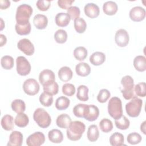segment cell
<instances>
[{
  "mask_svg": "<svg viewBox=\"0 0 146 146\" xmlns=\"http://www.w3.org/2000/svg\"><path fill=\"white\" fill-rule=\"evenodd\" d=\"M86 129L85 124L80 121H71L67 128V138L71 141H77L80 139Z\"/></svg>",
  "mask_w": 146,
  "mask_h": 146,
  "instance_id": "obj_1",
  "label": "cell"
},
{
  "mask_svg": "<svg viewBox=\"0 0 146 146\" xmlns=\"http://www.w3.org/2000/svg\"><path fill=\"white\" fill-rule=\"evenodd\" d=\"M33 11V8L29 5L22 4L19 5L17 7L15 14L17 23L20 25H25L29 23Z\"/></svg>",
  "mask_w": 146,
  "mask_h": 146,
  "instance_id": "obj_2",
  "label": "cell"
},
{
  "mask_svg": "<svg viewBox=\"0 0 146 146\" xmlns=\"http://www.w3.org/2000/svg\"><path fill=\"white\" fill-rule=\"evenodd\" d=\"M108 112L115 120L123 115V108L121 99L118 97L111 98L108 103Z\"/></svg>",
  "mask_w": 146,
  "mask_h": 146,
  "instance_id": "obj_3",
  "label": "cell"
},
{
  "mask_svg": "<svg viewBox=\"0 0 146 146\" xmlns=\"http://www.w3.org/2000/svg\"><path fill=\"white\" fill-rule=\"evenodd\" d=\"M33 119L38 125L42 128L49 127L51 123V119L48 113L43 108H38L33 113Z\"/></svg>",
  "mask_w": 146,
  "mask_h": 146,
  "instance_id": "obj_4",
  "label": "cell"
},
{
  "mask_svg": "<svg viewBox=\"0 0 146 146\" xmlns=\"http://www.w3.org/2000/svg\"><path fill=\"white\" fill-rule=\"evenodd\" d=\"M131 99L125 105V111L129 116L136 117L139 115L141 112L143 100L136 96H133Z\"/></svg>",
  "mask_w": 146,
  "mask_h": 146,
  "instance_id": "obj_5",
  "label": "cell"
},
{
  "mask_svg": "<svg viewBox=\"0 0 146 146\" xmlns=\"http://www.w3.org/2000/svg\"><path fill=\"white\" fill-rule=\"evenodd\" d=\"M121 84L123 89H121V92L126 100H130L134 96V81L133 78L129 75H126L122 78Z\"/></svg>",
  "mask_w": 146,
  "mask_h": 146,
  "instance_id": "obj_6",
  "label": "cell"
},
{
  "mask_svg": "<svg viewBox=\"0 0 146 146\" xmlns=\"http://www.w3.org/2000/svg\"><path fill=\"white\" fill-rule=\"evenodd\" d=\"M16 66L17 73L21 76H26L29 75L31 71V64L24 56H19L17 58Z\"/></svg>",
  "mask_w": 146,
  "mask_h": 146,
  "instance_id": "obj_7",
  "label": "cell"
},
{
  "mask_svg": "<svg viewBox=\"0 0 146 146\" xmlns=\"http://www.w3.org/2000/svg\"><path fill=\"white\" fill-rule=\"evenodd\" d=\"M39 84L38 82L33 78L27 79L23 84V91L29 95H35L39 91Z\"/></svg>",
  "mask_w": 146,
  "mask_h": 146,
  "instance_id": "obj_8",
  "label": "cell"
},
{
  "mask_svg": "<svg viewBox=\"0 0 146 146\" xmlns=\"http://www.w3.org/2000/svg\"><path fill=\"white\" fill-rule=\"evenodd\" d=\"M45 141L44 135L40 132H36L29 135L26 139V144L29 146H39Z\"/></svg>",
  "mask_w": 146,
  "mask_h": 146,
  "instance_id": "obj_9",
  "label": "cell"
},
{
  "mask_svg": "<svg viewBox=\"0 0 146 146\" xmlns=\"http://www.w3.org/2000/svg\"><path fill=\"white\" fill-rule=\"evenodd\" d=\"M17 47L25 55L31 56L34 53L35 48L31 42L26 38L21 39L17 43Z\"/></svg>",
  "mask_w": 146,
  "mask_h": 146,
  "instance_id": "obj_10",
  "label": "cell"
},
{
  "mask_svg": "<svg viewBox=\"0 0 146 146\" xmlns=\"http://www.w3.org/2000/svg\"><path fill=\"white\" fill-rule=\"evenodd\" d=\"M129 36L128 32L123 29L118 30L115 35V41L120 47H125L129 43Z\"/></svg>",
  "mask_w": 146,
  "mask_h": 146,
  "instance_id": "obj_11",
  "label": "cell"
},
{
  "mask_svg": "<svg viewBox=\"0 0 146 146\" xmlns=\"http://www.w3.org/2000/svg\"><path fill=\"white\" fill-rule=\"evenodd\" d=\"M55 80V75L54 72L48 69H45L42 71L39 75V80L43 86L48 85Z\"/></svg>",
  "mask_w": 146,
  "mask_h": 146,
  "instance_id": "obj_12",
  "label": "cell"
},
{
  "mask_svg": "<svg viewBox=\"0 0 146 146\" xmlns=\"http://www.w3.org/2000/svg\"><path fill=\"white\" fill-rule=\"evenodd\" d=\"M99 115V110L95 105L91 104L86 106L83 118L89 121H94L96 120Z\"/></svg>",
  "mask_w": 146,
  "mask_h": 146,
  "instance_id": "obj_13",
  "label": "cell"
},
{
  "mask_svg": "<svg viewBox=\"0 0 146 146\" xmlns=\"http://www.w3.org/2000/svg\"><path fill=\"white\" fill-rule=\"evenodd\" d=\"M145 10L140 6H135L131 9L129 15L131 19L134 22H140L145 17Z\"/></svg>",
  "mask_w": 146,
  "mask_h": 146,
  "instance_id": "obj_14",
  "label": "cell"
},
{
  "mask_svg": "<svg viewBox=\"0 0 146 146\" xmlns=\"http://www.w3.org/2000/svg\"><path fill=\"white\" fill-rule=\"evenodd\" d=\"M23 135L17 131H13L9 136V140L7 144V146H21L23 143Z\"/></svg>",
  "mask_w": 146,
  "mask_h": 146,
  "instance_id": "obj_15",
  "label": "cell"
},
{
  "mask_svg": "<svg viewBox=\"0 0 146 146\" xmlns=\"http://www.w3.org/2000/svg\"><path fill=\"white\" fill-rule=\"evenodd\" d=\"M84 11L86 15L92 19L98 17L100 14L99 7L94 3L86 4L84 6Z\"/></svg>",
  "mask_w": 146,
  "mask_h": 146,
  "instance_id": "obj_16",
  "label": "cell"
},
{
  "mask_svg": "<svg viewBox=\"0 0 146 146\" xmlns=\"http://www.w3.org/2000/svg\"><path fill=\"white\" fill-rule=\"evenodd\" d=\"M33 23L37 29L43 30L46 29L48 24L47 17L43 14H36L33 18Z\"/></svg>",
  "mask_w": 146,
  "mask_h": 146,
  "instance_id": "obj_17",
  "label": "cell"
},
{
  "mask_svg": "<svg viewBox=\"0 0 146 146\" xmlns=\"http://www.w3.org/2000/svg\"><path fill=\"white\" fill-rule=\"evenodd\" d=\"M55 23L57 26L64 27L67 26L71 20L70 15L66 13H58L55 16Z\"/></svg>",
  "mask_w": 146,
  "mask_h": 146,
  "instance_id": "obj_18",
  "label": "cell"
},
{
  "mask_svg": "<svg viewBox=\"0 0 146 146\" xmlns=\"http://www.w3.org/2000/svg\"><path fill=\"white\" fill-rule=\"evenodd\" d=\"M73 76V72L71 69L67 67L64 66L61 67L58 71V76L60 80L67 82L70 80Z\"/></svg>",
  "mask_w": 146,
  "mask_h": 146,
  "instance_id": "obj_19",
  "label": "cell"
},
{
  "mask_svg": "<svg viewBox=\"0 0 146 146\" xmlns=\"http://www.w3.org/2000/svg\"><path fill=\"white\" fill-rule=\"evenodd\" d=\"M106 60V55L102 52L96 51L92 54L90 57V62L94 66L102 65Z\"/></svg>",
  "mask_w": 146,
  "mask_h": 146,
  "instance_id": "obj_20",
  "label": "cell"
},
{
  "mask_svg": "<svg viewBox=\"0 0 146 146\" xmlns=\"http://www.w3.org/2000/svg\"><path fill=\"white\" fill-rule=\"evenodd\" d=\"M75 71L78 75L87 76L91 72V67L88 64L84 62L79 63L75 67Z\"/></svg>",
  "mask_w": 146,
  "mask_h": 146,
  "instance_id": "obj_21",
  "label": "cell"
},
{
  "mask_svg": "<svg viewBox=\"0 0 146 146\" xmlns=\"http://www.w3.org/2000/svg\"><path fill=\"white\" fill-rule=\"evenodd\" d=\"M117 5L113 1H107L103 4V12L107 15H113L117 11Z\"/></svg>",
  "mask_w": 146,
  "mask_h": 146,
  "instance_id": "obj_22",
  "label": "cell"
},
{
  "mask_svg": "<svg viewBox=\"0 0 146 146\" xmlns=\"http://www.w3.org/2000/svg\"><path fill=\"white\" fill-rule=\"evenodd\" d=\"M71 122L70 116L66 113H62L59 115L56 120V125L61 128H67Z\"/></svg>",
  "mask_w": 146,
  "mask_h": 146,
  "instance_id": "obj_23",
  "label": "cell"
},
{
  "mask_svg": "<svg viewBox=\"0 0 146 146\" xmlns=\"http://www.w3.org/2000/svg\"><path fill=\"white\" fill-rule=\"evenodd\" d=\"M49 140L53 143H60L63 140L62 132L58 129H52L48 133Z\"/></svg>",
  "mask_w": 146,
  "mask_h": 146,
  "instance_id": "obj_24",
  "label": "cell"
},
{
  "mask_svg": "<svg viewBox=\"0 0 146 146\" xmlns=\"http://www.w3.org/2000/svg\"><path fill=\"white\" fill-rule=\"evenodd\" d=\"M133 64L135 68L139 72H144L146 70V58L143 55L136 56Z\"/></svg>",
  "mask_w": 146,
  "mask_h": 146,
  "instance_id": "obj_25",
  "label": "cell"
},
{
  "mask_svg": "<svg viewBox=\"0 0 146 146\" xmlns=\"http://www.w3.org/2000/svg\"><path fill=\"white\" fill-rule=\"evenodd\" d=\"M1 125L3 129L6 131H11L14 127V118L10 115H4L1 119Z\"/></svg>",
  "mask_w": 146,
  "mask_h": 146,
  "instance_id": "obj_26",
  "label": "cell"
},
{
  "mask_svg": "<svg viewBox=\"0 0 146 146\" xmlns=\"http://www.w3.org/2000/svg\"><path fill=\"white\" fill-rule=\"evenodd\" d=\"M87 136L90 141H96L99 137V131L97 125L95 124L90 125L88 128Z\"/></svg>",
  "mask_w": 146,
  "mask_h": 146,
  "instance_id": "obj_27",
  "label": "cell"
},
{
  "mask_svg": "<svg viewBox=\"0 0 146 146\" xmlns=\"http://www.w3.org/2000/svg\"><path fill=\"white\" fill-rule=\"evenodd\" d=\"M29 122V119L28 116L23 112L18 113L15 117L14 123L19 127H26Z\"/></svg>",
  "mask_w": 146,
  "mask_h": 146,
  "instance_id": "obj_28",
  "label": "cell"
},
{
  "mask_svg": "<svg viewBox=\"0 0 146 146\" xmlns=\"http://www.w3.org/2000/svg\"><path fill=\"white\" fill-rule=\"evenodd\" d=\"M124 138L123 134L115 132L110 137V144L112 146H120L124 144Z\"/></svg>",
  "mask_w": 146,
  "mask_h": 146,
  "instance_id": "obj_29",
  "label": "cell"
},
{
  "mask_svg": "<svg viewBox=\"0 0 146 146\" xmlns=\"http://www.w3.org/2000/svg\"><path fill=\"white\" fill-rule=\"evenodd\" d=\"M88 88L84 85H80L78 87L76 98L80 101L86 102L88 100Z\"/></svg>",
  "mask_w": 146,
  "mask_h": 146,
  "instance_id": "obj_30",
  "label": "cell"
},
{
  "mask_svg": "<svg viewBox=\"0 0 146 146\" xmlns=\"http://www.w3.org/2000/svg\"><path fill=\"white\" fill-rule=\"evenodd\" d=\"M70 100L66 96H60L56 100L55 107L57 110L62 111L66 110L70 106Z\"/></svg>",
  "mask_w": 146,
  "mask_h": 146,
  "instance_id": "obj_31",
  "label": "cell"
},
{
  "mask_svg": "<svg viewBox=\"0 0 146 146\" xmlns=\"http://www.w3.org/2000/svg\"><path fill=\"white\" fill-rule=\"evenodd\" d=\"M12 110L17 113L23 112L26 110L25 103L21 99H15L11 103Z\"/></svg>",
  "mask_w": 146,
  "mask_h": 146,
  "instance_id": "obj_32",
  "label": "cell"
},
{
  "mask_svg": "<svg viewBox=\"0 0 146 146\" xmlns=\"http://www.w3.org/2000/svg\"><path fill=\"white\" fill-rule=\"evenodd\" d=\"M87 49L82 46L76 47L74 50V56L75 58L79 61L84 60L87 56Z\"/></svg>",
  "mask_w": 146,
  "mask_h": 146,
  "instance_id": "obj_33",
  "label": "cell"
},
{
  "mask_svg": "<svg viewBox=\"0 0 146 146\" xmlns=\"http://www.w3.org/2000/svg\"><path fill=\"white\" fill-rule=\"evenodd\" d=\"M115 123L117 128L121 130H125L128 129L130 125L129 120L124 115H122L120 118L116 119L115 121Z\"/></svg>",
  "mask_w": 146,
  "mask_h": 146,
  "instance_id": "obj_34",
  "label": "cell"
},
{
  "mask_svg": "<svg viewBox=\"0 0 146 146\" xmlns=\"http://www.w3.org/2000/svg\"><path fill=\"white\" fill-rule=\"evenodd\" d=\"M74 28L78 33H83L87 27V23L84 19L82 18H78L74 20Z\"/></svg>",
  "mask_w": 146,
  "mask_h": 146,
  "instance_id": "obj_35",
  "label": "cell"
},
{
  "mask_svg": "<svg viewBox=\"0 0 146 146\" xmlns=\"http://www.w3.org/2000/svg\"><path fill=\"white\" fill-rule=\"evenodd\" d=\"M39 100L42 105L47 107L51 106L53 103L52 95L45 92H43L40 94Z\"/></svg>",
  "mask_w": 146,
  "mask_h": 146,
  "instance_id": "obj_36",
  "label": "cell"
},
{
  "mask_svg": "<svg viewBox=\"0 0 146 146\" xmlns=\"http://www.w3.org/2000/svg\"><path fill=\"white\" fill-rule=\"evenodd\" d=\"M1 64L3 68L5 70H11L14 66V59L11 56L5 55L1 58Z\"/></svg>",
  "mask_w": 146,
  "mask_h": 146,
  "instance_id": "obj_37",
  "label": "cell"
},
{
  "mask_svg": "<svg viewBox=\"0 0 146 146\" xmlns=\"http://www.w3.org/2000/svg\"><path fill=\"white\" fill-rule=\"evenodd\" d=\"M15 29L18 35H26L30 33L31 30V26L30 22L25 25H20L16 23Z\"/></svg>",
  "mask_w": 146,
  "mask_h": 146,
  "instance_id": "obj_38",
  "label": "cell"
},
{
  "mask_svg": "<svg viewBox=\"0 0 146 146\" xmlns=\"http://www.w3.org/2000/svg\"><path fill=\"white\" fill-rule=\"evenodd\" d=\"M99 127L101 131L104 133H108L113 129L112 122L108 119H103L99 123Z\"/></svg>",
  "mask_w": 146,
  "mask_h": 146,
  "instance_id": "obj_39",
  "label": "cell"
},
{
  "mask_svg": "<svg viewBox=\"0 0 146 146\" xmlns=\"http://www.w3.org/2000/svg\"><path fill=\"white\" fill-rule=\"evenodd\" d=\"M54 39L56 43L63 44L67 39V33L63 29L58 30L54 34Z\"/></svg>",
  "mask_w": 146,
  "mask_h": 146,
  "instance_id": "obj_40",
  "label": "cell"
},
{
  "mask_svg": "<svg viewBox=\"0 0 146 146\" xmlns=\"http://www.w3.org/2000/svg\"><path fill=\"white\" fill-rule=\"evenodd\" d=\"M43 91L44 92L51 95H56L59 91L58 84L55 81L48 85L43 86Z\"/></svg>",
  "mask_w": 146,
  "mask_h": 146,
  "instance_id": "obj_41",
  "label": "cell"
},
{
  "mask_svg": "<svg viewBox=\"0 0 146 146\" xmlns=\"http://www.w3.org/2000/svg\"><path fill=\"white\" fill-rule=\"evenodd\" d=\"M127 140L129 144L135 145L140 143L141 141L142 137L139 133L137 132H132L127 136Z\"/></svg>",
  "mask_w": 146,
  "mask_h": 146,
  "instance_id": "obj_42",
  "label": "cell"
},
{
  "mask_svg": "<svg viewBox=\"0 0 146 146\" xmlns=\"http://www.w3.org/2000/svg\"><path fill=\"white\" fill-rule=\"evenodd\" d=\"M62 92L64 95L72 96L75 93V87L71 83H66L62 86Z\"/></svg>",
  "mask_w": 146,
  "mask_h": 146,
  "instance_id": "obj_43",
  "label": "cell"
},
{
  "mask_svg": "<svg viewBox=\"0 0 146 146\" xmlns=\"http://www.w3.org/2000/svg\"><path fill=\"white\" fill-rule=\"evenodd\" d=\"M110 92L108 90L102 89L99 91L97 96V100L99 103H104L107 101V100L110 98Z\"/></svg>",
  "mask_w": 146,
  "mask_h": 146,
  "instance_id": "obj_44",
  "label": "cell"
},
{
  "mask_svg": "<svg viewBox=\"0 0 146 146\" xmlns=\"http://www.w3.org/2000/svg\"><path fill=\"white\" fill-rule=\"evenodd\" d=\"M134 91L137 96L140 97H145L146 95L145 83L141 82L137 84L134 87Z\"/></svg>",
  "mask_w": 146,
  "mask_h": 146,
  "instance_id": "obj_45",
  "label": "cell"
},
{
  "mask_svg": "<svg viewBox=\"0 0 146 146\" xmlns=\"http://www.w3.org/2000/svg\"><path fill=\"white\" fill-rule=\"evenodd\" d=\"M87 104H78L73 108V113L76 117H83L84 113Z\"/></svg>",
  "mask_w": 146,
  "mask_h": 146,
  "instance_id": "obj_46",
  "label": "cell"
},
{
  "mask_svg": "<svg viewBox=\"0 0 146 146\" xmlns=\"http://www.w3.org/2000/svg\"><path fill=\"white\" fill-rule=\"evenodd\" d=\"M67 14L70 15L71 19L75 20L79 17L80 11L79 7L76 6H71L67 10Z\"/></svg>",
  "mask_w": 146,
  "mask_h": 146,
  "instance_id": "obj_47",
  "label": "cell"
},
{
  "mask_svg": "<svg viewBox=\"0 0 146 146\" xmlns=\"http://www.w3.org/2000/svg\"><path fill=\"white\" fill-rule=\"evenodd\" d=\"M36 5L40 11H46L50 7L51 1L48 0H39L36 2Z\"/></svg>",
  "mask_w": 146,
  "mask_h": 146,
  "instance_id": "obj_48",
  "label": "cell"
},
{
  "mask_svg": "<svg viewBox=\"0 0 146 146\" xmlns=\"http://www.w3.org/2000/svg\"><path fill=\"white\" fill-rule=\"evenodd\" d=\"M74 2V0H58V5L59 7L64 10H67Z\"/></svg>",
  "mask_w": 146,
  "mask_h": 146,
  "instance_id": "obj_49",
  "label": "cell"
},
{
  "mask_svg": "<svg viewBox=\"0 0 146 146\" xmlns=\"http://www.w3.org/2000/svg\"><path fill=\"white\" fill-rule=\"evenodd\" d=\"M10 6V2L7 0H0V7L1 10H5Z\"/></svg>",
  "mask_w": 146,
  "mask_h": 146,
  "instance_id": "obj_50",
  "label": "cell"
},
{
  "mask_svg": "<svg viewBox=\"0 0 146 146\" xmlns=\"http://www.w3.org/2000/svg\"><path fill=\"white\" fill-rule=\"evenodd\" d=\"M0 38H1V47H2L3 45H5L6 42H7V38L6 37V36L3 34H1L0 35Z\"/></svg>",
  "mask_w": 146,
  "mask_h": 146,
  "instance_id": "obj_51",
  "label": "cell"
},
{
  "mask_svg": "<svg viewBox=\"0 0 146 146\" xmlns=\"http://www.w3.org/2000/svg\"><path fill=\"white\" fill-rule=\"evenodd\" d=\"M145 124H146V121H144L142 123V124H141V125H140V130H141V131L144 135L146 134V131H145L146 125H145Z\"/></svg>",
  "mask_w": 146,
  "mask_h": 146,
  "instance_id": "obj_52",
  "label": "cell"
},
{
  "mask_svg": "<svg viewBox=\"0 0 146 146\" xmlns=\"http://www.w3.org/2000/svg\"><path fill=\"white\" fill-rule=\"evenodd\" d=\"M1 30H2L4 28V27L3 26V21L2 18H1Z\"/></svg>",
  "mask_w": 146,
  "mask_h": 146,
  "instance_id": "obj_53",
  "label": "cell"
}]
</instances>
